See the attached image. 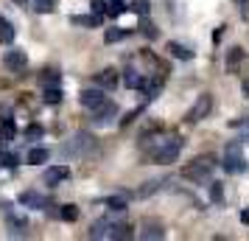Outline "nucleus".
<instances>
[{"label":"nucleus","instance_id":"36","mask_svg":"<svg viewBox=\"0 0 249 241\" xmlns=\"http://www.w3.org/2000/svg\"><path fill=\"white\" fill-rule=\"evenodd\" d=\"M140 28H143V34H146V37H157V34H160V31H157V28H154L151 23H143Z\"/></svg>","mask_w":249,"mask_h":241},{"label":"nucleus","instance_id":"4","mask_svg":"<svg viewBox=\"0 0 249 241\" xmlns=\"http://www.w3.org/2000/svg\"><path fill=\"white\" fill-rule=\"evenodd\" d=\"M210 110H213V95H210V93H202V95H199V101L188 110L185 118H188V124H196V121H204V118L210 115Z\"/></svg>","mask_w":249,"mask_h":241},{"label":"nucleus","instance_id":"15","mask_svg":"<svg viewBox=\"0 0 249 241\" xmlns=\"http://www.w3.org/2000/svg\"><path fill=\"white\" fill-rule=\"evenodd\" d=\"M168 54L174 59H182V62H191L193 59V51L185 48V45H179V42H168Z\"/></svg>","mask_w":249,"mask_h":241},{"label":"nucleus","instance_id":"3","mask_svg":"<svg viewBox=\"0 0 249 241\" xmlns=\"http://www.w3.org/2000/svg\"><path fill=\"white\" fill-rule=\"evenodd\" d=\"M213 168H215L213 157H196L193 163H188V166L182 168V177H185V180H193V183H202V180H210Z\"/></svg>","mask_w":249,"mask_h":241},{"label":"nucleus","instance_id":"33","mask_svg":"<svg viewBox=\"0 0 249 241\" xmlns=\"http://www.w3.org/2000/svg\"><path fill=\"white\" fill-rule=\"evenodd\" d=\"M210 199H213V202H221V199H224V191H221L218 183H213V188H210Z\"/></svg>","mask_w":249,"mask_h":241},{"label":"nucleus","instance_id":"10","mask_svg":"<svg viewBox=\"0 0 249 241\" xmlns=\"http://www.w3.org/2000/svg\"><path fill=\"white\" fill-rule=\"evenodd\" d=\"M104 101H107L104 90H84L81 93V107H87V110H98Z\"/></svg>","mask_w":249,"mask_h":241},{"label":"nucleus","instance_id":"17","mask_svg":"<svg viewBox=\"0 0 249 241\" xmlns=\"http://www.w3.org/2000/svg\"><path fill=\"white\" fill-rule=\"evenodd\" d=\"M0 42L3 45H12L14 42V25L6 20V17H0Z\"/></svg>","mask_w":249,"mask_h":241},{"label":"nucleus","instance_id":"26","mask_svg":"<svg viewBox=\"0 0 249 241\" xmlns=\"http://www.w3.org/2000/svg\"><path fill=\"white\" fill-rule=\"evenodd\" d=\"M124 239H132V227H126V224H115L112 241H124Z\"/></svg>","mask_w":249,"mask_h":241},{"label":"nucleus","instance_id":"7","mask_svg":"<svg viewBox=\"0 0 249 241\" xmlns=\"http://www.w3.org/2000/svg\"><path fill=\"white\" fill-rule=\"evenodd\" d=\"M68 177H70L68 166H51V168H45V174H42V180H45L48 188H56V185H62Z\"/></svg>","mask_w":249,"mask_h":241},{"label":"nucleus","instance_id":"14","mask_svg":"<svg viewBox=\"0 0 249 241\" xmlns=\"http://www.w3.org/2000/svg\"><path fill=\"white\" fill-rule=\"evenodd\" d=\"M95 81H98V84H101L104 90H115V87H118V73H115L112 68L109 70H101V73H95Z\"/></svg>","mask_w":249,"mask_h":241},{"label":"nucleus","instance_id":"28","mask_svg":"<svg viewBox=\"0 0 249 241\" xmlns=\"http://www.w3.org/2000/svg\"><path fill=\"white\" fill-rule=\"evenodd\" d=\"M107 207H109V210H115V213H124L126 202L121 199V196H109V199H107Z\"/></svg>","mask_w":249,"mask_h":241},{"label":"nucleus","instance_id":"24","mask_svg":"<svg viewBox=\"0 0 249 241\" xmlns=\"http://www.w3.org/2000/svg\"><path fill=\"white\" fill-rule=\"evenodd\" d=\"M59 216L65 219V222H76V219H79V207H76V205H62Z\"/></svg>","mask_w":249,"mask_h":241},{"label":"nucleus","instance_id":"16","mask_svg":"<svg viewBox=\"0 0 249 241\" xmlns=\"http://www.w3.org/2000/svg\"><path fill=\"white\" fill-rule=\"evenodd\" d=\"M241 59H244V51H241V48H230V54H227V70H230V73H238Z\"/></svg>","mask_w":249,"mask_h":241},{"label":"nucleus","instance_id":"40","mask_svg":"<svg viewBox=\"0 0 249 241\" xmlns=\"http://www.w3.org/2000/svg\"><path fill=\"white\" fill-rule=\"evenodd\" d=\"M238 3H244V0H238Z\"/></svg>","mask_w":249,"mask_h":241},{"label":"nucleus","instance_id":"20","mask_svg":"<svg viewBox=\"0 0 249 241\" xmlns=\"http://www.w3.org/2000/svg\"><path fill=\"white\" fill-rule=\"evenodd\" d=\"M14 135H17V127H14L12 118H6V121H3V127H0V140H3V143H9V140H14Z\"/></svg>","mask_w":249,"mask_h":241},{"label":"nucleus","instance_id":"34","mask_svg":"<svg viewBox=\"0 0 249 241\" xmlns=\"http://www.w3.org/2000/svg\"><path fill=\"white\" fill-rule=\"evenodd\" d=\"M230 127L232 129H244V132H247V140H249V118H244V121H232Z\"/></svg>","mask_w":249,"mask_h":241},{"label":"nucleus","instance_id":"37","mask_svg":"<svg viewBox=\"0 0 249 241\" xmlns=\"http://www.w3.org/2000/svg\"><path fill=\"white\" fill-rule=\"evenodd\" d=\"M241 93L249 98V79H244V84H241Z\"/></svg>","mask_w":249,"mask_h":241},{"label":"nucleus","instance_id":"13","mask_svg":"<svg viewBox=\"0 0 249 241\" xmlns=\"http://www.w3.org/2000/svg\"><path fill=\"white\" fill-rule=\"evenodd\" d=\"M124 84L129 87V90H143V87H146V79L140 76V70L129 68V70L124 73Z\"/></svg>","mask_w":249,"mask_h":241},{"label":"nucleus","instance_id":"21","mask_svg":"<svg viewBox=\"0 0 249 241\" xmlns=\"http://www.w3.org/2000/svg\"><path fill=\"white\" fill-rule=\"evenodd\" d=\"M126 34H129V31H124V28H107V31H104V42H107V45L121 42V39H126Z\"/></svg>","mask_w":249,"mask_h":241},{"label":"nucleus","instance_id":"18","mask_svg":"<svg viewBox=\"0 0 249 241\" xmlns=\"http://www.w3.org/2000/svg\"><path fill=\"white\" fill-rule=\"evenodd\" d=\"M73 23L76 25H87V28H98L101 25V14H79V17H73Z\"/></svg>","mask_w":249,"mask_h":241},{"label":"nucleus","instance_id":"2","mask_svg":"<svg viewBox=\"0 0 249 241\" xmlns=\"http://www.w3.org/2000/svg\"><path fill=\"white\" fill-rule=\"evenodd\" d=\"M221 166H224V171H227V174H244V171L249 168L247 157H244V146H241L238 140L227 143L224 157H221Z\"/></svg>","mask_w":249,"mask_h":241},{"label":"nucleus","instance_id":"22","mask_svg":"<svg viewBox=\"0 0 249 241\" xmlns=\"http://www.w3.org/2000/svg\"><path fill=\"white\" fill-rule=\"evenodd\" d=\"M42 101L45 104H59L62 101V90H59V87H45V90H42Z\"/></svg>","mask_w":249,"mask_h":241},{"label":"nucleus","instance_id":"25","mask_svg":"<svg viewBox=\"0 0 249 241\" xmlns=\"http://www.w3.org/2000/svg\"><path fill=\"white\" fill-rule=\"evenodd\" d=\"M31 9L39 14H48V12H53V0H31Z\"/></svg>","mask_w":249,"mask_h":241},{"label":"nucleus","instance_id":"32","mask_svg":"<svg viewBox=\"0 0 249 241\" xmlns=\"http://www.w3.org/2000/svg\"><path fill=\"white\" fill-rule=\"evenodd\" d=\"M92 12H95V14H101V17H104V14L109 12V6H107V0H92Z\"/></svg>","mask_w":249,"mask_h":241},{"label":"nucleus","instance_id":"29","mask_svg":"<svg viewBox=\"0 0 249 241\" xmlns=\"http://www.w3.org/2000/svg\"><path fill=\"white\" fill-rule=\"evenodd\" d=\"M157 188H160V180H157V183H143V188L137 191V196H140V199H146V196H151Z\"/></svg>","mask_w":249,"mask_h":241},{"label":"nucleus","instance_id":"39","mask_svg":"<svg viewBox=\"0 0 249 241\" xmlns=\"http://www.w3.org/2000/svg\"><path fill=\"white\" fill-rule=\"evenodd\" d=\"M12 3H17V6H23V3H28V0H12Z\"/></svg>","mask_w":249,"mask_h":241},{"label":"nucleus","instance_id":"1","mask_svg":"<svg viewBox=\"0 0 249 241\" xmlns=\"http://www.w3.org/2000/svg\"><path fill=\"white\" fill-rule=\"evenodd\" d=\"M182 151V138L179 135H160L148 146V157L154 163H174L177 154Z\"/></svg>","mask_w":249,"mask_h":241},{"label":"nucleus","instance_id":"27","mask_svg":"<svg viewBox=\"0 0 249 241\" xmlns=\"http://www.w3.org/2000/svg\"><path fill=\"white\" fill-rule=\"evenodd\" d=\"M9 224H12V236H23L25 227H28V224H25V219H17V216L9 219Z\"/></svg>","mask_w":249,"mask_h":241},{"label":"nucleus","instance_id":"5","mask_svg":"<svg viewBox=\"0 0 249 241\" xmlns=\"http://www.w3.org/2000/svg\"><path fill=\"white\" fill-rule=\"evenodd\" d=\"M90 149H92V138L87 132H79L68 146H62V157H76V154H84V151H90Z\"/></svg>","mask_w":249,"mask_h":241},{"label":"nucleus","instance_id":"19","mask_svg":"<svg viewBox=\"0 0 249 241\" xmlns=\"http://www.w3.org/2000/svg\"><path fill=\"white\" fill-rule=\"evenodd\" d=\"M25 160L31 163V166H42V163H48V149H42V146H34V149L28 151V157Z\"/></svg>","mask_w":249,"mask_h":241},{"label":"nucleus","instance_id":"8","mask_svg":"<svg viewBox=\"0 0 249 241\" xmlns=\"http://www.w3.org/2000/svg\"><path fill=\"white\" fill-rule=\"evenodd\" d=\"M115 112H118V107H115L112 101H104L98 110H95V118H92V124L95 127H104V124H109L115 118Z\"/></svg>","mask_w":249,"mask_h":241},{"label":"nucleus","instance_id":"9","mask_svg":"<svg viewBox=\"0 0 249 241\" xmlns=\"http://www.w3.org/2000/svg\"><path fill=\"white\" fill-rule=\"evenodd\" d=\"M112 230H115V224L109 222V219H98V222L92 224V230H90V239H95V241L112 239Z\"/></svg>","mask_w":249,"mask_h":241},{"label":"nucleus","instance_id":"6","mask_svg":"<svg viewBox=\"0 0 249 241\" xmlns=\"http://www.w3.org/2000/svg\"><path fill=\"white\" fill-rule=\"evenodd\" d=\"M3 65L12 70V73H20V70L28 68V54H25V51H6Z\"/></svg>","mask_w":249,"mask_h":241},{"label":"nucleus","instance_id":"31","mask_svg":"<svg viewBox=\"0 0 249 241\" xmlns=\"http://www.w3.org/2000/svg\"><path fill=\"white\" fill-rule=\"evenodd\" d=\"M132 12L140 14V17H146L148 14V0H132Z\"/></svg>","mask_w":249,"mask_h":241},{"label":"nucleus","instance_id":"30","mask_svg":"<svg viewBox=\"0 0 249 241\" xmlns=\"http://www.w3.org/2000/svg\"><path fill=\"white\" fill-rule=\"evenodd\" d=\"M42 135H45V132H42V127H39V124H31V127L25 129V138H28V140H39Z\"/></svg>","mask_w":249,"mask_h":241},{"label":"nucleus","instance_id":"35","mask_svg":"<svg viewBox=\"0 0 249 241\" xmlns=\"http://www.w3.org/2000/svg\"><path fill=\"white\" fill-rule=\"evenodd\" d=\"M3 166L6 168H14L17 166V154H3Z\"/></svg>","mask_w":249,"mask_h":241},{"label":"nucleus","instance_id":"23","mask_svg":"<svg viewBox=\"0 0 249 241\" xmlns=\"http://www.w3.org/2000/svg\"><path fill=\"white\" fill-rule=\"evenodd\" d=\"M39 84H42V87H59V73L56 70H45V73L39 76Z\"/></svg>","mask_w":249,"mask_h":241},{"label":"nucleus","instance_id":"12","mask_svg":"<svg viewBox=\"0 0 249 241\" xmlns=\"http://www.w3.org/2000/svg\"><path fill=\"white\" fill-rule=\"evenodd\" d=\"M165 236V230H162V224L160 222H143V230H140V239L143 241H151V239H162Z\"/></svg>","mask_w":249,"mask_h":241},{"label":"nucleus","instance_id":"11","mask_svg":"<svg viewBox=\"0 0 249 241\" xmlns=\"http://www.w3.org/2000/svg\"><path fill=\"white\" fill-rule=\"evenodd\" d=\"M17 202L23 207H34V210H42L45 207V199H42V194H36V191H23V194L17 196Z\"/></svg>","mask_w":249,"mask_h":241},{"label":"nucleus","instance_id":"38","mask_svg":"<svg viewBox=\"0 0 249 241\" xmlns=\"http://www.w3.org/2000/svg\"><path fill=\"white\" fill-rule=\"evenodd\" d=\"M241 222H247V224H249V207L244 210V213H241Z\"/></svg>","mask_w":249,"mask_h":241}]
</instances>
